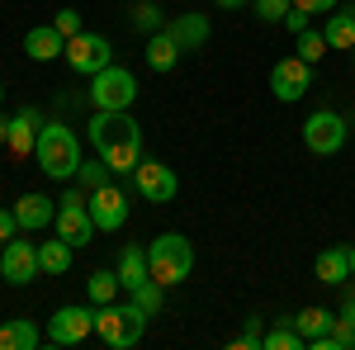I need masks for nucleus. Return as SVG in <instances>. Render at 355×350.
<instances>
[{"instance_id":"nucleus-1","label":"nucleus","mask_w":355,"mask_h":350,"mask_svg":"<svg viewBox=\"0 0 355 350\" xmlns=\"http://www.w3.org/2000/svg\"><path fill=\"white\" fill-rule=\"evenodd\" d=\"M90 147L100 161H110L114 175H128L142 161V128L128 109H95L90 119Z\"/></svg>"},{"instance_id":"nucleus-2","label":"nucleus","mask_w":355,"mask_h":350,"mask_svg":"<svg viewBox=\"0 0 355 350\" xmlns=\"http://www.w3.org/2000/svg\"><path fill=\"white\" fill-rule=\"evenodd\" d=\"M33 161L38 170L48 175V180H76V170H81V137L71 133L67 123H43L38 128V147H33Z\"/></svg>"},{"instance_id":"nucleus-3","label":"nucleus","mask_w":355,"mask_h":350,"mask_svg":"<svg viewBox=\"0 0 355 350\" xmlns=\"http://www.w3.org/2000/svg\"><path fill=\"white\" fill-rule=\"evenodd\" d=\"M142 331H147V313L137 308L133 298L128 303H100L95 308V336L105 341V346H114V350H128V346H137L142 341Z\"/></svg>"},{"instance_id":"nucleus-4","label":"nucleus","mask_w":355,"mask_h":350,"mask_svg":"<svg viewBox=\"0 0 355 350\" xmlns=\"http://www.w3.org/2000/svg\"><path fill=\"white\" fill-rule=\"evenodd\" d=\"M147 265H152V279L157 284H180V279H190L194 270V246L190 237H180V232H162L157 242L147 246Z\"/></svg>"},{"instance_id":"nucleus-5","label":"nucleus","mask_w":355,"mask_h":350,"mask_svg":"<svg viewBox=\"0 0 355 350\" xmlns=\"http://www.w3.org/2000/svg\"><path fill=\"white\" fill-rule=\"evenodd\" d=\"M137 100V76L128 67H105V71H95L90 76V105L95 109H133Z\"/></svg>"},{"instance_id":"nucleus-6","label":"nucleus","mask_w":355,"mask_h":350,"mask_svg":"<svg viewBox=\"0 0 355 350\" xmlns=\"http://www.w3.org/2000/svg\"><path fill=\"white\" fill-rule=\"evenodd\" d=\"M346 119L336 114V109H313L308 119H303V147L313 152V157H336L341 147H346Z\"/></svg>"},{"instance_id":"nucleus-7","label":"nucleus","mask_w":355,"mask_h":350,"mask_svg":"<svg viewBox=\"0 0 355 350\" xmlns=\"http://www.w3.org/2000/svg\"><path fill=\"white\" fill-rule=\"evenodd\" d=\"M67 67L76 71V76H95V71H105L114 62V43L105 38V33H76V38H67Z\"/></svg>"},{"instance_id":"nucleus-8","label":"nucleus","mask_w":355,"mask_h":350,"mask_svg":"<svg viewBox=\"0 0 355 350\" xmlns=\"http://www.w3.org/2000/svg\"><path fill=\"white\" fill-rule=\"evenodd\" d=\"M270 90H275L279 105L303 100V95L313 90V62H303V57H279L270 67Z\"/></svg>"},{"instance_id":"nucleus-9","label":"nucleus","mask_w":355,"mask_h":350,"mask_svg":"<svg viewBox=\"0 0 355 350\" xmlns=\"http://www.w3.org/2000/svg\"><path fill=\"white\" fill-rule=\"evenodd\" d=\"M133 189L147 199V204H171L175 194H180V180H175V170L166 161H152V157H142L133 170Z\"/></svg>"},{"instance_id":"nucleus-10","label":"nucleus","mask_w":355,"mask_h":350,"mask_svg":"<svg viewBox=\"0 0 355 350\" xmlns=\"http://www.w3.org/2000/svg\"><path fill=\"white\" fill-rule=\"evenodd\" d=\"M90 331H95V303H90V308L67 303V308H57L53 322H48V341H53V346H81Z\"/></svg>"},{"instance_id":"nucleus-11","label":"nucleus","mask_w":355,"mask_h":350,"mask_svg":"<svg viewBox=\"0 0 355 350\" xmlns=\"http://www.w3.org/2000/svg\"><path fill=\"white\" fill-rule=\"evenodd\" d=\"M90 218H95V227L100 232H119L123 222H128V194L119 185H100V189H90Z\"/></svg>"},{"instance_id":"nucleus-12","label":"nucleus","mask_w":355,"mask_h":350,"mask_svg":"<svg viewBox=\"0 0 355 350\" xmlns=\"http://www.w3.org/2000/svg\"><path fill=\"white\" fill-rule=\"evenodd\" d=\"M38 246L33 242H5V251H0V279L5 284H33L38 279Z\"/></svg>"},{"instance_id":"nucleus-13","label":"nucleus","mask_w":355,"mask_h":350,"mask_svg":"<svg viewBox=\"0 0 355 350\" xmlns=\"http://www.w3.org/2000/svg\"><path fill=\"white\" fill-rule=\"evenodd\" d=\"M95 232H100V227H95V218H90L85 204H57V237H62V242L90 246Z\"/></svg>"},{"instance_id":"nucleus-14","label":"nucleus","mask_w":355,"mask_h":350,"mask_svg":"<svg viewBox=\"0 0 355 350\" xmlns=\"http://www.w3.org/2000/svg\"><path fill=\"white\" fill-rule=\"evenodd\" d=\"M48 119L38 114L33 105H24L15 119H10V137H5V147L15 152V157H33V147H38V128H43Z\"/></svg>"},{"instance_id":"nucleus-15","label":"nucleus","mask_w":355,"mask_h":350,"mask_svg":"<svg viewBox=\"0 0 355 350\" xmlns=\"http://www.w3.org/2000/svg\"><path fill=\"white\" fill-rule=\"evenodd\" d=\"M166 33L180 43V53H199V48L209 43L214 24H209V15H175V19L166 24Z\"/></svg>"},{"instance_id":"nucleus-16","label":"nucleus","mask_w":355,"mask_h":350,"mask_svg":"<svg viewBox=\"0 0 355 350\" xmlns=\"http://www.w3.org/2000/svg\"><path fill=\"white\" fill-rule=\"evenodd\" d=\"M15 222H19V232H38V227L57 222L53 199H48V194H24V199L15 204Z\"/></svg>"},{"instance_id":"nucleus-17","label":"nucleus","mask_w":355,"mask_h":350,"mask_svg":"<svg viewBox=\"0 0 355 350\" xmlns=\"http://www.w3.org/2000/svg\"><path fill=\"white\" fill-rule=\"evenodd\" d=\"M313 274H318L322 284H331V289H341V284L351 279V246H327V251L318 256Z\"/></svg>"},{"instance_id":"nucleus-18","label":"nucleus","mask_w":355,"mask_h":350,"mask_svg":"<svg viewBox=\"0 0 355 350\" xmlns=\"http://www.w3.org/2000/svg\"><path fill=\"white\" fill-rule=\"evenodd\" d=\"M24 53L33 57V62H53V57L67 53V38H62L53 24H38V28H28V33H24Z\"/></svg>"},{"instance_id":"nucleus-19","label":"nucleus","mask_w":355,"mask_h":350,"mask_svg":"<svg viewBox=\"0 0 355 350\" xmlns=\"http://www.w3.org/2000/svg\"><path fill=\"white\" fill-rule=\"evenodd\" d=\"M313 350H351L355 346V308H341L336 317H331V331L327 336H318V341H308Z\"/></svg>"},{"instance_id":"nucleus-20","label":"nucleus","mask_w":355,"mask_h":350,"mask_svg":"<svg viewBox=\"0 0 355 350\" xmlns=\"http://www.w3.org/2000/svg\"><path fill=\"white\" fill-rule=\"evenodd\" d=\"M43 341L48 336L28 322V317H10V322L0 326V350H33V346H43Z\"/></svg>"},{"instance_id":"nucleus-21","label":"nucleus","mask_w":355,"mask_h":350,"mask_svg":"<svg viewBox=\"0 0 355 350\" xmlns=\"http://www.w3.org/2000/svg\"><path fill=\"white\" fill-rule=\"evenodd\" d=\"M114 270H119V284H123V289H137L142 279H152V265H147V251H142V246H123Z\"/></svg>"},{"instance_id":"nucleus-22","label":"nucleus","mask_w":355,"mask_h":350,"mask_svg":"<svg viewBox=\"0 0 355 350\" xmlns=\"http://www.w3.org/2000/svg\"><path fill=\"white\" fill-rule=\"evenodd\" d=\"M175 62H180V43H175V38H171V33H152V38H147V67H152V71H175Z\"/></svg>"},{"instance_id":"nucleus-23","label":"nucleus","mask_w":355,"mask_h":350,"mask_svg":"<svg viewBox=\"0 0 355 350\" xmlns=\"http://www.w3.org/2000/svg\"><path fill=\"white\" fill-rule=\"evenodd\" d=\"M327 48H336V53H351L355 48V10H331L327 19Z\"/></svg>"},{"instance_id":"nucleus-24","label":"nucleus","mask_w":355,"mask_h":350,"mask_svg":"<svg viewBox=\"0 0 355 350\" xmlns=\"http://www.w3.org/2000/svg\"><path fill=\"white\" fill-rule=\"evenodd\" d=\"M331 317H336V313H327V308H303V313H294L289 322L299 326L303 341H318V336H327V331H331Z\"/></svg>"},{"instance_id":"nucleus-25","label":"nucleus","mask_w":355,"mask_h":350,"mask_svg":"<svg viewBox=\"0 0 355 350\" xmlns=\"http://www.w3.org/2000/svg\"><path fill=\"white\" fill-rule=\"evenodd\" d=\"M71 251H76L71 242L53 237V242H43V246H38V265L48 270V274H67V270H71Z\"/></svg>"},{"instance_id":"nucleus-26","label":"nucleus","mask_w":355,"mask_h":350,"mask_svg":"<svg viewBox=\"0 0 355 350\" xmlns=\"http://www.w3.org/2000/svg\"><path fill=\"white\" fill-rule=\"evenodd\" d=\"M119 289H123V284H119V270H95V274L85 279V294H90L95 308H100V303H114Z\"/></svg>"},{"instance_id":"nucleus-27","label":"nucleus","mask_w":355,"mask_h":350,"mask_svg":"<svg viewBox=\"0 0 355 350\" xmlns=\"http://www.w3.org/2000/svg\"><path fill=\"white\" fill-rule=\"evenodd\" d=\"M266 350H308V341L299 336V326L294 322H279V326H270L266 331V341H261Z\"/></svg>"},{"instance_id":"nucleus-28","label":"nucleus","mask_w":355,"mask_h":350,"mask_svg":"<svg viewBox=\"0 0 355 350\" xmlns=\"http://www.w3.org/2000/svg\"><path fill=\"white\" fill-rule=\"evenodd\" d=\"M128 298H133L147 317H157V313H162V298H166V284H157V279H142L137 289H128Z\"/></svg>"},{"instance_id":"nucleus-29","label":"nucleus","mask_w":355,"mask_h":350,"mask_svg":"<svg viewBox=\"0 0 355 350\" xmlns=\"http://www.w3.org/2000/svg\"><path fill=\"white\" fill-rule=\"evenodd\" d=\"M110 161H81V170H76V185L81 189H100V185H110Z\"/></svg>"},{"instance_id":"nucleus-30","label":"nucleus","mask_w":355,"mask_h":350,"mask_svg":"<svg viewBox=\"0 0 355 350\" xmlns=\"http://www.w3.org/2000/svg\"><path fill=\"white\" fill-rule=\"evenodd\" d=\"M133 24L142 28V33H162L166 28V15L152 5V0H137V10H133Z\"/></svg>"},{"instance_id":"nucleus-31","label":"nucleus","mask_w":355,"mask_h":350,"mask_svg":"<svg viewBox=\"0 0 355 350\" xmlns=\"http://www.w3.org/2000/svg\"><path fill=\"white\" fill-rule=\"evenodd\" d=\"M251 10H256L261 24H284V15L294 10V0H251Z\"/></svg>"},{"instance_id":"nucleus-32","label":"nucleus","mask_w":355,"mask_h":350,"mask_svg":"<svg viewBox=\"0 0 355 350\" xmlns=\"http://www.w3.org/2000/svg\"><path fill=\"white\" fill-rule=\"evenodd\" d=\"M322 53H327V33L303 28V33H299V57H303V62H322Z\"/></svg>"},{"instance_id":"nucleus-33","label":"nucleus","mask_w":355,"mask_h":350,"mask_svg":"<svg viewBox=\"0 0 355 350\" xmlns=\"http://www.w3.org/2000/svg\"><path fill=\"white\" fill-rule=\"evenodd\" d=\"M261 341H266V331H261V317H246L242 336H237L232 346H237V350H256V346H261Z\"/></svg>"},{"instance_id":"nucleus-34","label":"nucleus","mask_w":355,"mask_h":350,"mask_svg":"<svg viewBox=\"0 0 355 350\" xmlns=\"http://www.w3.org/2000/svg\"><path fill=\"white\" fill-rule=\"evenodd\" d=\"M53 28L62 33V38H76V33H81V15H76V10H57Z\"/></svg>"},{"instance_id":"nucleus-35","label":"nucleus","mask_w":355,"mask_h":350,"mask_svg":"<svg viewBox=\"0 0 355 350\" xmlns=\"http://www.w3.org/2000/svg\"><path fill=\"white\" fill-rule=\"evenodd\" d=\"M294 10H303V15H331L336 0H294Z\"/></svg>"},{"instance_id":"nucleus-36","label":"nucleus","mask_w":355,"mask_h":350,"mask_svg":"<svg viewBox=\"0 0 355 350\" xmlns=\"http://www.w3.org/2000/svg\"><path fill=\"white\" fill-rule=\"evenodd\" d=\"M15 227H19V222H15V209H0V246L15 237Z\"/></svg>"},{"instance_id":"nucleus-37","label":"nucleus","mask_w":355,"mask_h":350,"mask_svg":"<svg viewBox=\"0 0 355 350\" xmlns=\"http://www.w3.org/2000/svg\"><path fill=\"white\" fill-rule=\"evenodd\" d=\"M284 28H289V33L299 38L303 28H308V15H303V10H289V15H284Z\"/></svg>"},{"instance_id":"nucleus-38","label":"nucleus","mask_w":355,"mask_h":350,"mask_svg":"<svg viewBox=\"0 0 355 350\" xmlns=\"http://www.w3.org/2000/svg\"><path fill=\"white\" fill-rule=\"evenodd\" d=\"M218 10H242V5H251V0H214Z\"/></svg>"},{"instance_id":"nucleus-39","label":"nucleus","mask_w":355,"mask_h":350,"mask_svg":"<svg viewBox=\"0 0 355 350\" xmlns=\"http://www.w3.org/2000/svg\"><path fill=\"white\" fill-rule=\"evenodd\" d=\"M5 137H10V119L0 114V142H5Z\"/></svg>"},{"instance_id":"nucleus-40","label":"nucleus","mask_w":355,"mask_h":350,"mask_svg":"<svg viewBox=\"0 0 355 350\" xmlns=\"http://www.w3.org/2000/svg\"><path fill=\"white\" fill-rule=\"evenodd\" d=\"M351 279H355V246H351Z\"/></svg>"},{"instance_id":"nucleus-41","label":"nucleus","mask_w":355,"mask_h":350,"mask_svg":"<svg viewBox=\"0 0 355 350\" xmlns=\"http://www.w3.org/2000/svg\"><path fill=\"white\" fill-rule=\"evenodd\" d=\"M0 100H5V85H0Z\"/></svg>"},{"instance_id":"nucleus-42","label":"nucleus","mask_w":355,"mask_h":350,"mask_svg":"<svg viewBox=\"0 0 355 350\" xmlns=\"http://www.w3.org/2000/svg\"><path fill=\"white\" fill-rule=\"evenodd\" d=\"M351 57H355V48H351Z\"/></svg>"},{"instance_id":"nucleus-43","label":"nucleus","mask_w":355,"mask_h":350,"mask_svg":"<svg viewBox=\"0 0 355 350\" xmlns=\"http://www.w3.org/2000/svg\"><path fill=\"white\" fill-rule=\"evenodd\" d=\"M351 10H355V5H351Z\"/></svg>"}]
</instances>
